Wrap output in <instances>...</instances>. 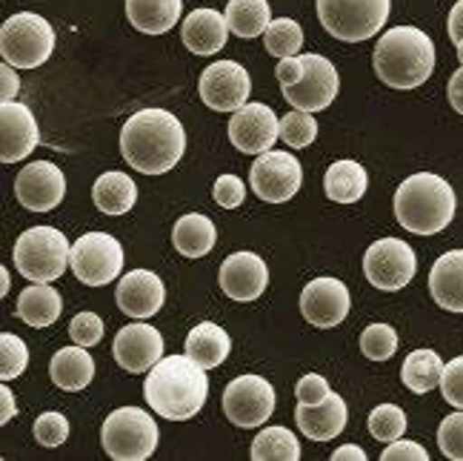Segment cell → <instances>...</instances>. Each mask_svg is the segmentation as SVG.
<instances>
[{
	"mask_svg": "<svg viewBox=\"0 0 463 461\" xmlns=\"http://www.w3.org/2000/svg\"><path fill=\"white\" fill-rule=\"evenodd\" d=\"M186 152L184 123L166 110H140L120 130V155L144 175H164Z\"/></svg>",
	"mask_w": 463,
	"mask_h": 461,
	"instance_id": "obj_1",
	"label": "cell"
},
{
	"mask_svg": "<svg viewBox=\"0 0 463 461\" xmlns=\"http://www.w3.org/2000/svg\"><path fill=\"white\" fill-rule=\"evenodd\" d=\"M209 396L206 370L189 356L160 359L146 376L144 399L149 410L169 421H189L198 416Z\"/></svg>",
	"mask_w": 463,
	"mask_h": 461,
	"instance_id": "obj_2",
	"label": "cell"
},
{
	"mask_svg": "<svg viewBox=\"0 0 463 461\" xmlns=\"http://www.w3.org/2000/svg\"><path fill=\"white\" fill-rule=\"evenodd\" d=\"M375 75L392 90H418L432 78L435 43L418 26H395L381 34L372 55Z\"/></svg>",
	"mask_w": 463,
	"mask_h": 461,
	"instance_id": "obj_3",
	"label": "cell"
},
{
	"mask_svg": "<svg viewBox=\"0 0 463 461\" xmlns=\"http://www.w3.org/2000/svg\"><path fill=\"white\" fill-rule=\"evenodd\" d=\"M395 218L415 235H435L455 218V189L435 172H418L395 192Z\"/></svg>",
	"mask_w": 463,
	"mask_h": 461,
	"instance_id": "obj_4",
	"label": "cell"
},
{
	"mask_svg": "<svg viewBox=\"0 0 463 461\" xmlns=\"http://www.w3.org/2000/svg\"><path fill=\"white\" fill-rule=\"evenodd\" d=\"M72 258V244L55 226H32L14 241V267L26 281H58Z\"/></svg>",
	"mask_w": 463,
	"mask_h": 461,
	"instance_id": "obj_5",
	"label": "cell"
},
{
	"mask_svg": "<svg viewBox=\"0 0 463 461\" xmlns=\"http://www.w3.org/2000/svg\"><path fill=\"white\" fill-rule=\"evenodd\" d=\"M55 29L34 12H17L0 26V55L17 69H38L55 52Z\"/></svg>",
	"mask_w": 463,
	"mask_h": 461,
	"instance_id": "obj_6",
	"label": "cell"
},
{
	"mask_svg": "<svg viewBox=\"0 0 463 461\" xmlns=\"http://www.w3.org/2000/svg\"><path fill=\"white\" fill-rule=\"evenodd\" d=\"M392 0H317V17L332 38L361 43L386 26Z\"/></svg>",
	"mask_w": 463,
	"mask_h": 461,
	"instance_id": "obj_7",
	"label": "cell"
},
{
	"mask_svg": "<svg viewBox=\"0 0 463 461\" xmlns=\"http://www.w3.org/2000/svg\"><path fill=\"white\" fill-rule=\"evenodd\" d=\"M100 445L115 461H146L157 450V424L146 410L120 407L106 416Z\"/></svg>",
	"mask_w": 463,
	"mask_h": 461,
	"instance_id": "obj_8",
	"label": "cell"
},
{
	"mask_svg": "<svg viewBox=\"0 0 463 461\" xmlns=\"http://www.w3.org/2000/svg\"><path fill=\"white\" fill-rule=\"evenodd\" d=\"M69 267L86 287H106L123 273V246L109 233H86L72 244Z\"/></svg>",
	"mask_w": 463,
	"mask_h": 461,
	"instance_id": "obj_9",
	"label": "cell"
},
{
	"mask_svg": "<svg viewBox=\"0 0 463 461\" xmlns=\"http://www.w3.org/2000/svg\"><path fill=\"white\" fill-rule=\"evenodd\" d=\"M364 273L366 281L375 290L398 293L418 273V255L406 241L398 238H381L366 250L364 255Z\"/></svg>",
	"mask_w": 463,
	"mask_h": 461,
	"instance_id": "obj_10",
	"label": "cell"
},
{
	"mask_svg": "<svg viewBox=\"0 0 463 461\" xmlns=\"http://www.w3.org/2000/svg\"><path fill=\"white\" fill-rule=\"evenodd\" d=\"M249 184L266 204H287L304 184V167L292 152H260L249 169Z\"/></svg>",
	"mask_w": 463,
	"mask_h": 461,
	"instance_id": "obj_11",
	"label": "cell"
},
{
	"mask_svg": "<svg viewBox=\"0 0 463 461\" xmlns=\"http://www.w3.org/2000/svg\"><path fill=\"white\" fill-rule=\"evenodd\" d=\"M223 413L243 430L260 427L275 413V389L260 376H238L223 389Z\"/></svg>",
	"mask_w": 463,
	"mask_h": 461,
	"instance_id": "obj_12",
	"label": "cell"
},
{
	"mask_svg": "<svg viewBox=\"0 0 463 461\" xmlns=\"http://www.w3.org/2000/svg\"><path fill=\"white\" fill-rule=\"evenodd\" d=\"M304 58V78L295 86H283V98L292 106V110H304V112H320L337 98L341 90V78H337V69L332 66L329 58L324 55H300Z\"/></svg>",
	"mask_w": 463,
	"mask_h": 461,
	"instance_id": "obj_13",
	"label": "cell"
},
{
	"mask_svg": "<svg viewBox=\"0 0 463 461\" xmlns=\"http://www.w3.org/2000/svg\"><path fill=\"white\" fill-rule=\"evenodd\" d=\"M201 101L215 112H238L252 92V78L235 61H218L203 69L201 75Z\"/></svg>",
	"mask_w": 463,
	"mask_h": 461,
	"instance_id": "obj_14",
	"label": "cell"
},
{
	"mask_svg": "<svg viewBox=\"0 0 463 461\" xmlns=\"http://www.w3.org/2000/svg\"><path fill=\"white\" fill-rule=\"evenodd\" d=\"M280 138V120L272 106L266 103H243L229 120V140L235 149L246 155H260L275 147Z\"/></svg>",
	"mask_w": 463,
	"mask_h": 461,
	"instance_id": "obj_15",
	"label": "cell"
},
{
	"mask_svg": "<svg viewBox=\"0 0 463 461\" xmlns=\"http://www.w3.org/2000/svg\"><path fill=\"white\" fill-rule=\"evenodd\" d=\"M349 310H352V295L346 290V283L337 278H315L300 293V312L317 330H329L346 322Z\"/></svg>",
	"mask_w": 463,
	"mask_h": 461,
	"instance_id": "obj_16",
	"label": "cell"
},
{
	"mask_svg": "<svg viewBox=\"0 0 463 461\" xmlns=\"http://www.w3.org/2000/svg\"><path fill=\"white\" fill-rule=\"evenodd\" d=\"M14 195L32 212L55 209L66 195V178L52 161H32L14 178Z\"/></svg>",
	"mask_w": 463,
	"mask_h": 461,
	"instance_id": "obj_17",
	"label": "cell"
},
{
	"mask_svg": "<svg viewBox=\"0 0 463 461\" xmlns=\"http://www.w3.org/2000/svg\"><path fill=\"white\" fill-rule=\"evenodd\" d=\"M0 161L4 164H17L34 152L41 144L38 120L29 112V106L17 101H4L0 103Z\"/></svg>",
	"mask_w": 463,
	"mask_h": 461,
	"instance_id": "obj_18",
	"label": "cell"
},
{
	"mask_svg": "<svg viewBox=\"0 0 463 461\" xmlns=\"http://www.w3.org/2000/svg\"><path fill=\"white\" fill-rule=\"evenodd\" d=\"M112 356L127 372H146L164 359V339L152 324L135 322L115 335Z\"/></svg>",
	"mask_w": 463,
	"mask_h": 461,
	"instance_id": "obj_19",
	"label": "cell"
},
{
	"mask_svg": "<svg viewBox=\"0 0 463 461\" xmlns=\"http://www.w3.org/2000/svg\"><path fill=\"white\" fill-rule=\"evenodd\" d=\"M218 281L232 301H255L269 287V267L258 253H232L221 264Z\"/></svg>",
	"mask_w": 463,
	"mask_h": 461,
	"instance_id": "obj_20",
	"label": "cell"
},
{
	"mask_svg": "<svg viewBox=\"0 0 463 461\" xmlns=\"http://www.w3.org/2000/svg\"><path fill=\"white\" fill-rule=\"evenodd\" d=\"M115 298H118V307L123 310V315L144 322V318H152L160 307H164L166 290H164V281H160L155 273L132 270L120 278Z\"/></svg>",
	"mask_w": 463,
	"mask_h": 461,
	"instance_id": "obj_21",
	"label": "cell"
},
{
	"mask_svg": "<svg viewBox=\"0 0 463 461\" xmlns=\"http://www.w3.org/2000/svg\"><path fill=\"white\" fill-rule=\"evenodd\" d=\"M346 401L337 396V393H329L326 401H320L315 407H307V404H298L295 410V421H298V430L304 433L307 438L312 441H329V438H337L346 427Z\"/></svg>",
	"mask_w": 463,
	"mask_h": 461,
	"instance_id": "obj_22",
	"label": "cell"
},
{
	"mask_svg": "<svg viewBox=\"0 0 463 461\" xmlns=\"http://www.w3.org/2000/svg\"><path fill=\"white\" fill-rule=\"evenodd\" d=\"M226 34H229V24L226 14L215 12V9H194L186 14L181 38L186 43V49L192 55H215L226 46Z\"/></svg>",
	"mask_w": 463,
	"mask_h": 461,
	"instance_id": "obj_23",
	"label": "cell"
},
{
	"mask_svg": "<svg viewBox=\"0 0 463 461\" xmlns=\"http://www.w3.org/2000/svg\"><path fill=\"white\" fill-rule=\"evenodd\" d=\"M430 293L447 312H463V250L443 253L430 273Z\"/></svg>",
	"mask_w": 463,
	"mask_h": 461,
	"instance_id": "obj_24",
	"label": "cell"
},
{
	"mask_svg": "<svg viewBox=\"0 0 463 461\" xmlns=\"http://www.w3.org/2000/svg\"><path fill=\"white\" fill-rule=\"evenodd\" d=\"M49 376L55 387L66 389V393H80L95 379V361L86 352V347H63L55 352V359L49 364Z\"/></svg>",
	"mask_w": 463,
	"mask_h": 461,
	"instance_id": "obj_25",
	"label": "cell"
},
{
	"mask_svg": "<svg viewBox=\"0 0 463 461\" xmlns=\"http://www.w3.org/2000/svg\"><path fill=\"white\" fill-rule=\"evenodd\" d=\"M215 241H218V229L206 216H201V212H192V216L177 218L172 226V244L184 258L209 255L212 250H215Z\"/></svg>",
	"mask_w": 463,
	"mask_h": 461,
	"instance_id": "obj_26",
	"label": "cell"
},
{
	"mask_svg": "<svg viewBox=\"0 0 463 461\" xmlns=\"http://www.w3.org/2000/svg\"><path fill=\"white\" fill-rule=\"evenodd\" d=\"M184 0H127L129 24L144 34H166L181 21Z\"/></svg>",
	"mask_w": 463,
	"mask_h": 461,
	"instance_id": "obj_27",
	"label": "cell"
},
{
	"mask_svg": "<svg viewBox=\"0 0 463 461\" xmlns=\"http://www.w3.org/2000/svg\"><path fill=\"white\" fill-rule=\"evenodd\" d=\"M63 312V298L55 287H49V283H38L32 281V287H26L17 298V315H21V322L29 324V327H49L55 324Z\"/></svg>",
	"mask_w": 463,
	"mask_h": 461,
	"instance_id": "obj_28",
	"label": "cell"
},
{
	"mask_svg": "<svg viewBox=\"0 0 463 461\" xmlns=\"http://www.w3.org/2000/svg\"><path fill=\"white\" fill-rule=\"evenodd\" d=\"M232 352V339L229 332L212 322H201L198 327H192L186 335V356L198 361L203 370L221 367Z\"/></svg>",
	"mask_w": 463,
	"mask_h": 461,
	"instance_id": "obj_29",
	"label": "cell"
},
{
	"mask_svg": "<svg viewBox=\"0 0 463 461\" xmlns=\"http://www.w3.org/2000/svg\"><path fill=\"white\" fill-rule=\"evenodd\" d=\"M366 187H369V175L358 161H352V158L335 161L324 175V189L329 195V201H335V204L361 201L366 195Z\"/></svg>",
	"mask_w": 463,
	"mask_h": 461,
	"instance_id": "obj_30",
	"label": "cell"
},
{
	"mask_svg": "<svg viewBox=\"0 0 463 461\" xmlns=\"http://www.w3.org/2000/svg\"><path fill=\"white\" fill-rule=\"evenodd\" d=\"M92 201L103 216H127L137 201V187L123 172H103L92 187Z\"/></svg>",
	"mask_w": 463,
	"mask_h": 461,
	"instance_id": "obj_31",
	"label": "cell"
},
{
	"mask_svg": "<svg viewBox=\"0 0 463 461\" xmlns=\"http://www.w3.org/2000/svg\"><path fill=\"white\" fill-rule=\"evenodd\" d=\"M443 379V361L435 350H415L403 359L401 367V381L412 389V393L423 396L430 389L440 387Z\"/></svg>",
	"mask_w": 463,
	"mask_h": 461,
	"instance_id": "obj_32",
	"label": "cell"
},
{
	"mask_svg": "<svg viewBox=\"0 0 463 461\" xmlns=\"http://www.w3.org/2000/svg\"><path fill=\"white\" fill-rule=\"evenodd\" d=\"M229 32L238 38H260L266 26L272 24V12L266 0H229L226 6Z\"/></svg>",
	"mask_w": 463,
	"mask_h": 461,
	"instance_id": "obj_33",
	"label": "cell"
},
{
	"mask_svg": "<svg viewBox=\"0 0 463 461\" xmlns=\"http://www.w3.org/2000/svg\"><path fill=\"white\" fill-rule=\"evenodd\" d=\"M255 461H298L300 445L292 430L287 427H266L255 436L252 450H249Z\"/></svg>",
	"mask_w": 463,
	"mask_h": 461,
	"instance_id": "obj_34",
	"label": "cell"
},
{
	"mask_svg": "<svg viewBox=\"0 0 463 461\" xmlns=\"http://www.w3.org/2000/svg\"><path fill=\"white\" fill-rule=\"evenodd\" d=\"M263 43H266V52L275 55L278 61L292 58L300 52V46H304V29H300V24L292 21V17H278V21L266 26Z\"/></svg>",
	"mask_w": 463,
	"mask_h": 461,
	"instance_id": "obj_35",
	"label": "cell"
},
{
	"mask_svg": "<svg viewBox=\"0 0 463 461\" xmlns=\"http://www.w3.org/2000/svg\"><path fill=\"white\" fill-rule=\"evenodd\" d=\"M398 332L389 324H369L361 332V352L369 361H389L398 350Z\"/></svg>",
	"mask_w": 463,
	"mask_h": 461,
	"instance_id": "obj_36",
	"label": "cell"
},
{
	"mask_svg": "<svg viewBox=\"0 0 463 461\" xmlns=\"http://www.w3.org/2000/svg\"><path fill=\"white\" fill-rule=\"evenodd\" d=\"M280 138H283V144L292 149H307L317 138V120L312 118V112H304V110L287 112L280 120Z\"/></svg>",
	"mask_w": 463,
	"mask_h": 461,
	"instance_id": "obj_37",
	"label": "cell"
},
{
	"mask_svg": "<svg viewBox=\"0 0 463 461\" xmlns=\"http://www.w3.org/2000/svg\"><path fill=\"white\" fill-rule=\"evenodd\" d=\"M369 433L372 438L383 441V445H389V441H395L406 433V413L401 410L398 404H381L372 410L369 416Z\"/></svg>",
	"mask_w": 463,
	"mask_h": 461,
	"instance_id": "obj_38",
	"label": "cell"
},
{
	"mask_svg": "<svg viewBox=\"0 0 463 461\" xmlns=\"http://www.w3.org/2000/svg\"><path fill=\"white\" fill-rule=\"evenodd\" d=\"M29 364V347L24 339H17L12 332L0 335V379L4 384H9L12 379H17Z\"/></svg>",
	"mask_w": 463,
	"mask_h": 461,
	"instance_id": "obj_39",
	"label": "cell"
},
{
	"mask_svg": "<svg viewBox=\"0 0 463 461\" xmlns=\"http://www.w3.org/2000/svg\"><path fill=\"white\" fill-rule=\"evenodd\" d=\"M438 447L447 458L463 461V410H458V413H452V416H447L440 421Z\"/></svg>",
	"mask_w": 463,
	"mask_h": 461,
	"instance_id": "obj_40",
	"label": "cell"
},
{
	"mask_svg": "<svg viewBox=\"0 0 463 461\" xmlns=\"http://www.w3.org/2000/svg\"><path fill=\"white\" fill-rule=\"evenodd\" d=\"M34 438L41 447H61L69 438V421L63 413H43L34 421Z\"/></svg>",
	"mask_w": 463,
	"mask_h": 461,
	"instance_id": "obj_41",
	"label": "cell"
},
{
	"mask_svg": "<svg viewBox=\"0 0 463 461\" xmlns=\"http://www.w3.org/2000/svg\"><path fill=\"white\" fill-rule=\"evenodd\" d=\"M69 335H72V341L80 344V347H95V344H100V339H103V322H100V315H95V312H78L72 318V324H69Z\"/></svg>",
	"mask_w": 463,
	"mask_h": 461,
	"instance_id": "obj_42",
	"label": "cell"
},
{
	"mask_svg": "<svg viewBox=\"0 0 463 461\" xmlns=\"http://www.w3.org/2000/svg\"><path fill=\"white\" fill-rule=\"evenodd\" d=\"M440 393H443V401L452 404L455 410H463V356L443 364Z\"/></svg>",
	"mask_w": 463,
	"mask_h": 461,
	"instance_id": "obj_43",
	"label": "cell"
},
{
	"mask_svg": "<svg viewBox=\"0 0 463 461\" xmlns=\"http://www.w3.org/2000/svg\"><path fill=\"white\" fill-rule=\"evenodd\" d=\"M212 198H215V204H221L223 209H235L246 198V187L238 175H221L215 181V189H212Z\"/></svg>",
	"mask_w": 463,
	"mask_h": 461,
	"instance_id": "obj_44",
	"label": "cell"
},
{
	"mask_svg": "<svg viewBox=\"0 0 463 461\" xmlns=\"http://www.w3.org/2000/svg\"><path fill=\"white\" fill-rule=\"evenodd\" d=\"M329 381L324 376H317V372H309V376H304L298 381L295 387V396H298V404H307V407H315L320 401L329 399Z\"/></svg>",
	"mask_w": 463,
	"mask_h": 461,
	"instance_id": "obj_45",
	"label": "cell"
},
{
	"mask_svg": "<svg viewBox=\"0 0 463 461\" xmlns=\"http://www.w3.org/2000/svg\"><path fill=\"white\" fill-rule=\"evenodd\" d=\"M381 461H430V453H426L418 441H389V447L383 450Z\"/></svg>",
	"mask_w": 463,
	"mask_h": 461,
	"instance_id": "obj_46",
	"label": "cell"
},
{
	"mask_svg": "<svg viewBox=\"0 0 463 461\" xmlns=\"http://www.w3.org/2000/svg\"><path fill=\"white\" fill-rule=\"evenodd\" d=\"M275 75L283 86H295L300 78H304V58L292 55V58H280L275 66Z\"/></svg>",
	"mask_w": 463,
	"mask_h": 461,
	"instance_id": "obj_47",
	"label": "cell"
},
{
	"mask_svg": "<svg viewBox=\"0 0 463 461\" xmlns=\"http://www.w3.org/2000/svg\"><path fill=\"white\" fill-rule=\"evenodd\" d=\"M17 66H12V63H6L4 61V66H0V81H4V90H0V98L4 101H14V95H17V90H21V81H17V72H14Z\"/></svg>",
	"mask_w": 463,
	"mask_h": 461,
	"instance_id": "obj_48",
	"label": "cell"
},
{
	"mask_svg": "<svg viewBox=\"0 0 463 461\" xmlns=\"http://www.w3.org/2000/svg\"><path fill=\"white\" fill-rule=\"evenodd\" d=\"M447 95H449V103H452V110L463 115V69H458V72H455V75L449 78Z\"/></svg>",
	"mask_w": 463,
	"mask_h": 461,
	"instance_id": "obj_49",
	"label": "cell"
},
{
	"mask_svg": "<svg viewBox=\"0 0 463 461\" xmlns=\"http://www.w3.org/2000/svg\"><path fill=\"white\" fill-rule=\"evenodd\" d=\"M449 38L458 43L460 38H463V0H458V4L452 6V12H449Z\"/></svg>",
	"mask_w": 463,
	"mask_h": 461,
	"instance_id": "obj_50",
	"label": "cell"
},
{
	"mask_svg": "<svg viewBox=\"0 0 463 461\" xmlns=\"http://www.w3.org/2000/svg\"><path fill=\"white\" fill-rule=\"evenodd\" d=\"M349 458H354V461H366L369 456H366L364 447H358V445H344V447H337V450L332 453V461H349Z\"/></svg>",
	"mask_w": 463,
	"mask_h": 461,
	"instance_id": "obj_51",
	"label": "cell"
},
{
	"mask_svg": "<svg viewBox=\"0 0 463 461\" xmlns=\"http://www.w3.org/2000/svg\"><path fill=\"white\" fill-rule=\"evenodd\" d=\"M0 401H4V413H0V424H9L14 418V396L9 387H0Z\"/></svg>",
	"mask_w": 463,
	"mask_h": 461,
	"instance_id": "obj_52",
	"label": "cell"
},
{
	"mask_svg": "<svg viewBox=\"0 0 463 461\" xmlns=\"http://www.w3.org/2000/svg\"><path fill=\"white\" fill-rule=\"evenodd\" d=\"M0 278H4V283H0V295H6L9 293V270L6 267H0Z\"/></svg>",
	"mask_w": 463,
	"mask_h": 461,
	"instance_id": "obj_53",
	"label": "cell"
},
{
	"mask_svg": "<svg viewBox=\"0 0 463 461\" xmlns=\"http://www.w3.org/2000/svg\"><path fill=\"white\" fill-rule=\"evenodd\" d=\"M455 46H458V58H460V63H463V38H460V41H458Z\"/></svg>",
	"mask_w": 463,
	"mask_h": 461,
	"instance_id": "obj_54",
	"label": "cell"
}]
</instances>
